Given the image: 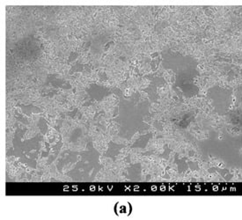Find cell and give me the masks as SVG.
Segmentation results:
<instances>
[{"label": "cell", "instance_id": "cell-1", "mask_svg": "<svg viewBox=\"0 0 242 220\" xmlns=\"http://www.w3.org/2000/svg\"><path fill=\"white\" fill-rule=\"evenodd\" d=\"M128 204H124L122 203H119L117 204V214L118 215H124L129 213L128 210Z\"/></svg>", "mask_w": 242, "mask_h": 220}]
</instances>
